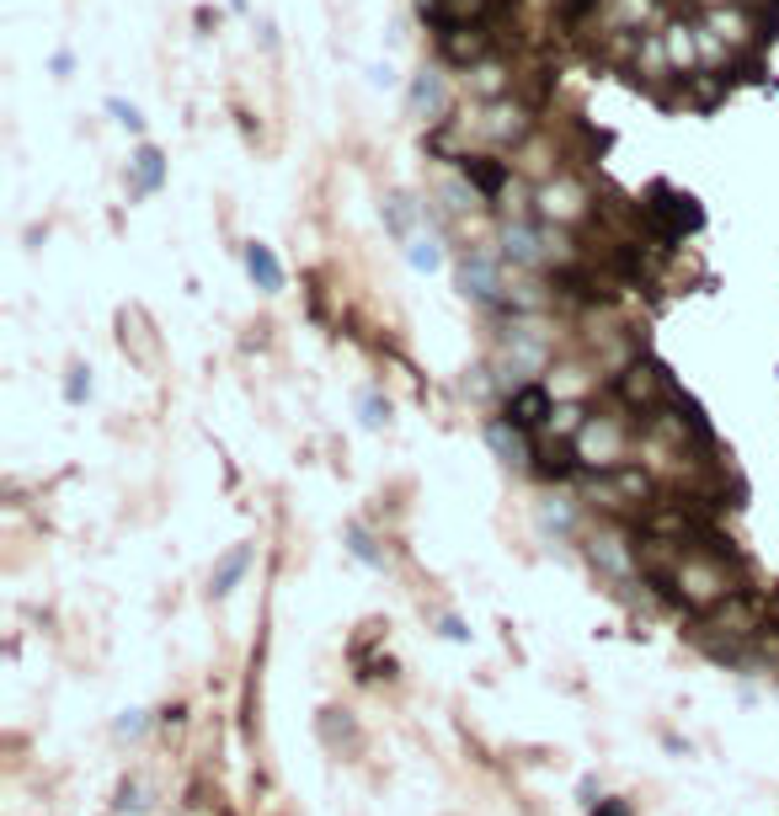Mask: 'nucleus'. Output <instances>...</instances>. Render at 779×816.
<instances>
[{"instance_id":"f257e3e1","label":"nucleus","mask_w":779,"mask_h":816,"mask_svg":"<svg viewBox=\"0 0 779 816\" xmlns=\"http://www.w3.org/2000/svg\"><path fill=\"white\" fill-rule=\"evenodd\" d=\"M609 395L625 406V417H636L641 428H651L684 390L673 384V374H667V364H656V358H630V364H620L614 369V379H609Z\"/></svg>"},{"instance_id":"f03ea898","label":"nucleus","mask_w":779,"mask_h":816,"mask_svg":"<svg viewBox=\"0 0 779 816\" xmlns=\"http://www.w3.org/2000/svg\"><path fill=\"white\" fill-rule=\"evenodd\" d=\"M641 230L651 235V246L678 252L684 235H700V230H705V208L694 203V192L673 188V182H651V188L641 192Z\"/></svg>"},{"instance_id":"7ed1b4c3","label":"nucleus","mask_w":779,"mask_h":816,"mask_svg":"<svg viewBox=\"0 0 779 816\" xmlns=\"http://www.w3.org/2000/svg\"><path fill=\"white\" fill-rule=\"evenodd\" d=\"M534 214H539V225H583L587 214H592V192H587L583 177H572V171H555V177H545L539 192H534Z\"/></svg>"},{"instance_id":"20e7f679","label":"nucleus","mask_w":779,"mask_h":816,"mask_svg":"<svg viewBox=\"0 0 779 816\" xmlns=\"http://www.w3.org/2000/svg\"><path fill=\"white\" fill-rule=\"evenodd\" d=\"M587 561L598 565L609 582H636V528L630 523H609L587 534Z\"/></svg>"},{"instance_id":"39448f33","label":"nucleus","mask_w":779,"mask_h":816,"mask_svg":"<svg viewBox=\"0 0 779 816\" xmlns=\"http://www.w3.org/2000/svg\"><path fill=\"white\" fill-rule=\"evenodd\" d=\"M577 454H583L587 470H620V464H630V428L614 417H587Z\"/></svg>"},{"instance_id":"423d86ee","label":"nucleus","mask_w":779,"mask_h":816,"mask_svg":"<svg viewBox=\"0 0 779 816\" xmlns=\"http://www.w3.org/2000/svg\"><path fill=\"white\" fill-rule=\"evenodd\" d=\"M475 128H481L497 150H519V144L534 139V107H528V102H513V97L486 102V113L475 118Z\"/></svg>"},{"instance_id":"0eeeda50","label":"nucleus","mask_w":779,"mask_h":816,"mask_svg":"<svg viewBox=\"0 0 779 816\" xmlns=\"http://www.w3.org/2000/svg\"><path fill=\"white\" fill-rule=\"evenodd\" d=\"M459 289L464 299L486 305V310H502L508 305V283H502V267L491 252H464L459 256Z\"/></svg>"},{"instance_id":"6e6552de","label":"nucleus","mask_w":779,"mask_h":816,"mask_svg":"<svg viewBox=\"0 0 779 816\" xmlns=\"http://www.w3.org/2000/svg\"><path fill=\"white\" fill-rule=\"evenodd\" d=\"M497 54V27H486V22H475V27H455V33H444L438 38V60L455 64L459 75H470L475 64H486Z\"/></svg>"},{"instance_id":"1a4fd4ad","label":"nucleus","mask_w":779,"mask_h":816,"mask_svg":"<svg viewBox=\"0 0 779 816\" xmlns=\"http://www.w3.org/2000/svg\"><path fill=\"white\" fill-rule=\"evenodd\" d=\"M555 395H550V384H519V390H508L502 395V417L513 422V428H523V433H545L550 428V417H555Z\"/></svg>"},{"instance_id":"9d476101","label":"nucleus","mask_w":779,"mask_h":816,"mask_svg":"<svg viewBox=\"0 0 779 816\" xmlns=\"http://www.w3.org/2000/svg\"><path fill=\"white\" fill-rule=\"evenodd\" d=\"M406 107H411V118H422V124H433V128L449 124V80H444L438 64H422V69L411 75Z\"/></svg>"},{"instance_id":"9b49d317","label":"nucleus","mask_w":779,"mask_h":816,"mask_svg":"<svg viewBox=\"0 0 779 816\" xmlns=\"http://www.w3.org/2000/svg\"><path fill=\"white\" fill-rule=\"evenodd\" d=\"M459 177L481 192L486 203H497V208H502V197H508V188H513V166L497 161L491 150H470V155L459 161Z\"/></svg>"},{"instance_id":"f8f14e48","label":"nucleus","mask_w":779,"mask_h":816,"mask_svg":"<svg viewBox=\"0 0 779 816\" xmlns=\"http://www.w3.org/2000/svg\"><path fill=\"white\" fill-rule=\"evenodd\" d=\"M662 43H667V60H673V75H678V80H689V75L705 69V64H700V16H673V22L662 27Z\"/></svg>"},{"instance_id":"ddd939ff","label":"nucleus","mask_w":779,"mask_h":816,"mask_svg":"<svg viewBox=\"0 0 779 816\" xmlns=\"http://www.w3.org/2000/svg\"><path fill=\"white\" fill-rule=\"evenodd\" d=\"M417 16L444 38V33H455V27L486 22V16H491V0H417Z\"/></svg>"},{"instance_id":"4468645a","label":"nucleus","mask_w":779,"mask_h":816,"mask_svg":"<svg viewBox=\"0 0 779 816\" xmlns=\"http://www.w3.org/2000/svg\"><path fill=\"white\" fill-rule=\"evenodd\" d=\"M486 443L497 448V459H502V464H519V470H534V459H539V448H534V433L513 428L508 417L486 422Z\"/></svg>"},{"instance_id":"2eb2a0df","label":"nucleus","mask_w":779,"mask_h":816,"mask_svg":"<svg viewBox=\"0 0 779 816\" xmlns=\"http://www.w3.org/2000/svg\"><path fill=\"white\" fill-rule=\"evenodd\" d=\"M464 80H470V91H475L481 102H502V97H513V60L491 54L486 64H475Z\"/></svg>"},{"instance_id":"dca6fc26","label":"nucleus","mask_w":779,"mask_h":816,"mask_svg":"<svg viewBox=\"0 0 779 816\" xmlns=\"http://www.w3.org/2000/svg\"><path fill=\"white\" fill-rule=\"evenodd\" d=\"M129 166H133V197H150V192H161V182H166V155H161L155 144H139Z\"/></svg>"},{"instance_id":"f3484780","label":"nucleus","mask_w":779,"mask_h":816,"mask_svg":"<svg viewBox=\"0 0 779 816\" xmlns=\"http://www.w3.org/2000/svg\"><path fill=\"white\" fill-rule=\"evenodd\" d=\"M118 326H124V331H118V342H124V353H129L133 347V358H139V364H155V336H150V320H144V310H124L118 315Z\"/></svg>"},{"instance_id":"a211bd4d","label":"nucleus","mask_w":779,"mask_h":816,"mask_svg":"<svg viewBox=\"0 0 779 816\" xmlns=\"http://www.w3.org/2000/svg\"><path fill=\"white\" fill-rule=\"evenodd\" d=\"M246 571H252V545H235L225 561L214 565V576H208V592H214V598H230V592H235V582H241Z\"/></svg>"},{"instance_id":"6ab92c4d","label":"nucleus","mask_w":779,"mask_h":816,"mask_svg":"<svg viewBox=\"0 0 779 816\" xmlns=\"http://www.w3.org/2000/svg\"><path fill=\"white\" fill-rule=\"evenodd\" d=\"M246 272H252V283H257L261 294H278V289H283V267H278L272 246H261V241L246 246Z\"/></svg>"},{"instance_id":"aec40b11","label":"nucleus","mask_w":779,"mask_h":816,"mask_svg":"<svg viewBox=\"0 0 779 816\" xmlns=\"http://www.w3.org/2000/svg\"><path fill=\"white\" fill-rule=\"evenodd\" d=\"M411 219H417V203L406 197V192H390L385 197V225H390V235L406 246L411 241Z\"/></svg>"},{"instance_id":"412c9836","label":"nucleus","mask_w":779,"mask_h":816,"mask_svg":"<svg viewBox=\"0 0 779 816\" xmlns=\"http://www.w3.org/2000/svg\"><path fill=\"white\" fill-rule=\"evenodd\" d=\"M406 262H411L417 272H433V267L444 262V252H438V235H411V241H406Z\"/></svg>"},{"instance_id":"4be33fe9","label":"nucleus","mask_w":779,"mask_h":816,"mask_svg":"<svg viewBox=\"0 0 779 816\" xmlns=\"http://www.w3.org/2000/svg\"><path fill=\"white\" fill-rule=\"evenodd\" d=\"M342 539H347L353 561H363V565H385V556L374 550V539H369V528H363V523H347V528H342Z\"/></svg>"},{"instance_id":"5701e85b","label":"nucleus","mask_w":779,"mask_h":816,"mask_svg":"<svg viewBox=\"0 0 779 816\" xmlns=\"http://www.w3.org/2000/svg\"><path fill=\"white\" fill-rule=\"evenodd\" d=\"M358 417H363V428H385L390 422V400L380 390H363L358 395Z\"/></svg>"},{"instance_id":"b1692460","label":"nucleus","mask_w":779,"mask_h":816,"mask_svg":"<svg viewBox=\"0 0 779 816\" xmlns=\"http://www.w3.org/2000/svg\"><path fill=\"white\" fill-rule=\"evenodd\" d=\"M86 395H91V369H86V364H69L65 369V400L69 406H86Z\"/></svg>"},{"instance_id":"393cba45","label":"nucleus","mask_w":779,"mask_h":816,"mask_svg":"<svg viewBox=\"0 0 779 816\" xmlns=\"http://www.w3.org/2000/svg\"><path fill=\"white\" fill-rule=\"evenodd\" d=\"M444 197H449V208H455V214H464V208H475V203H486L481 192H475V188H470V182H464V177H449V182H444Z\"/></svg>"},{"instance_id":"a878e982","label":"nucleus","mask_w":779,"mask_h":816,"mask_svg":"<svg viewBox=\"0 0 779 816\" xmlns=\"http://www.w3.org/2000/svg\"><path fill=\"white\" fill-rule=\"evenodd\" d=\"M572 518H577L572 502H545V512H539V523H545V528H561V534H572Z\"/></svg>"},{"instance_id":"bb28decb","label":"nucleus","mask_w":779,"mask_h":816,"mask_svg":"<svg viewBox=\"0 0 779 816\" xmlns=\"http://www.w3.org/2000/svg\"><path fill=\"white\" fill-rule=\"evenodd\" d=\"M107 113H113L118 124L129 128V133H139V128H144V118H139V107H133V102H124V97H107Z\"/></svg>"},{"instance_id":"cd10ccee","label":"nucleus","mask_w":779,"mask_h":816,"mask_svg":"<svg viewBox=\"0 0 779 816\" xmlns=\"http://www.w3.org/2000/svg\"><path fill=\"white\" fill-rule=\"evenodd\" d=\"M118 806H124V812H144V790H139L133 779H124V790H118Z\"/></svg>"},{"instance_id":"c85d7f7f","label":"nucleus","mask_w":779,"mask_h":816,"mask_svg":"<svg viewBox=\"0 0 779 816\" xmlns=\"http://www.w3.org/2000/svg\"><path fill=\"white\" fill-rule=\"evenodd\" d=\"M592 816H636V812H630V801H598Z\"/></svg>"},{"instance_id":"c756f323","label":"nucleus","mask_w":779,"mask_h":816,"mask_svg":"<svg viewBox=\"0 0 779 816\" xmlns=\"http://www.w3.org/2000/svg\"><path fill=\"white\" fill-rule=\"evenodd\" d=\"M444 640H470V629H464L459 614H444Z\"/></svg>"},{"instance_id":"7c9ffc66","label":"nucleus","mask_w":779,"mask_h":816,"mask_svg":"<svg viewBox=\"0 0 779 816\" xmlns=\"http://www.w3.org/2000/svg\"><path fill=\"white\" fill-rule=\"evenodd\" d=\"M113 731H118V737H139V731H144V721H139V710H129V715H124V721H118Z\"/></svg>"},{"instance_id":"2f4dec72","label":"nucleus","mask_w":779,"mask_h":816,"mask_svg":"<svg viewBox=\"0 0 779 816\" xmlns=\"http://www.w3.org/2000/svg\"><path fill=\"white\" fill-rule=\"evenodd\" d=\"M369 80H374V86H395V69H390V64H369Z\"/></svg>"},{"instance_id":"473e14b6","label":"nucleus","mask_w":779,"mask_h":816,"mask_svg":"<svg viewBox=\"0 0 779 816\" xmlns=\"http://www.w3.org/2000/svg\"><path fill=\"white\" fill-rule=\"evenodd\" d=\"M219 816H230V812H219Z\"/></svg>"},{"instance_id":"72a5a7b5","label":"nucleus","mask_w":779,"mask_h":816,"mask_svg":"<svg viewBox=\"0 0 779 816\" xmlns=\"http://www.w3.org/2000/svg\"><path fill=\"white\" fill-rule=\"evenodd\" d=\"M775 620H779V609H775Z\"/></svg>"}]
</instances>
